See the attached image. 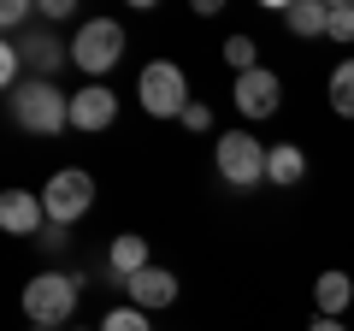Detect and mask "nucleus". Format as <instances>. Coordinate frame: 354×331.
<instances>
[{
    "instance_id": "nucleus-11",
    "label": "nucleus",
    "mask_w": 354,
    "mask_h": 331,
    "mask_svg": "<svg viewBox=\"0 0 354 331\" xmlns=\"http://www.w3.org/2000/svg\"><path fill=\"white\" fill-rule=\"evenodd\" d=\"M153 260H148V237H136V231H118L113 237V249H106V284H118L124 290L136 272H148Z\"/></svg>"
},
{
    "instance_id": "nucleus-22",
    "label": "nucleus",
    "mask_w": 354,
    "mask_h": 331,
    "mask_svg": "<svg viewBox=\"0 0 354 331\" xmlns=\"http://www.w3.org/2000/svg\"><path fill=\"white\" fill-rule=\"evenodd\" d=\"M30 18H36V6H30V0H6V6H0V24H6V30H24Z\"/></svg>"
},
{
    "instance_id": "nucleus-20",
    "label": "nucleus",
    "mask_w": 354,
    "mask_h": 331,
    "mask_svg": "<svg viewBox=\"0 0 354 331\" xmlns=\"http://www.w3.org/2000/svg\"><path fill=\"white\" fill-rule=\"evenodd\" d=\"M101 331H153V325H148V314H142V307H130V302H118L113 314L101 319Z\"/></svg>"
},
{
    "instance_id": "nucleus-14",
    "label": "nucleus",
    "mask_w": 354,
    "mask_h": 331,
    "mask_svg": "<svg viewBox=\"0 0 354 331\" xmlns=\"http://www.w3.org/2000/svg\"><path fill=\"white\" fill-rule=\"evenodd\" d=\"M307 178V154L295 142H278V148L266 154V184H278V190H295Z\"/></svg>"
},
{
    "instance_id": "nucleus-1",
    "label": "nucleus",
    "mask_w": 354,
    "mask_h": 331,
    "mask_svg": "<svg viewBox=\"0 0 354 331\" xmlns=\"http://www.w3.org/2000/svg\"><path fill=\"white\" fill-rule=\"evenodd\" d=\"M6 113H12V125L30 130V136H59V130H71V95H65L59 83H48V77H24V83L6 95Z\"/></svg>"
},
{
    "instance_id": "nucleus-2",
    "label": "nucleus",
    "mask_w": 354,
    "mask_h": 331,
    "mask_svg": "<svg viewBox=\"0 0 354 331\" xmlns=\"http://www.w3.org/2000/svg\"><path fill=\"white\" fill-rule=\"evenodd\" d=\"M77 302H83V272H36L24 284V314L41 331H65Z\"/></svg>"
},
{
    "instance_id": "nucleus-25",
    "label": "nucleus",
    "mask_w": 354,
    "mask_h": 331,
    "mask_svg": "<svg viewBox=\"0 0 354 331\" xmlns=\"http://www.w3.org/2000/svg\"><path fill=\"white\" fill-rule=\"evenodd\" d=\"M307 331H348V325H342V319H313Z\"/></svg>"
},
{
    "instance_id": "nucleus-4",
    "label": "nucleus",
    "mask_w": 354,
    "mask_h": 331,
    "mask_svg": "<svg viewBox=\"0 0 354 331\" xmlns=\"http://www.w3.org/2000/svg\"><path fill=\"white\" fill-rule=\"evenodd\" d=\"M136 101L148 118H183L189 113V77L177 60H148L136 77Z\"/></svg>"
},
{
    "instance_id": "nucleus-13",
    "label": "nucleus",
    "mask_w": 354,
    "mask_h": 331,
    "mask_svg": "<svg viewBox=\"0 0 354 331\" xmlns=\"http://www.w3.org/2000/svg\"><path fill=\"white\" fill-rule=\"evenodd\" d=\"M348 302H354V278L348 272H319L313 278V307H319V319H342L348 314Z\"/></svg>"
},
{
    "instance_id": "nucleus-15",
    "label": "nucleus",
    "mask_w": 354,
    "mask_h": 331,
    "mask_svg": "<svg viewBox=\"0 0 354 331\" xmlns=\"http://www.w3.org/2000/svg\"><path fill=\"white\" fill-rule=\"evenodd\" d=\"M325 18H330V0H290L283 6V30L290 36H325Z\"/></svg>"
},
{
    "instance_id": "nucleus-21",
    "label": "nucleus",
    "mask_w": 354,
    "mask_h": 331,
    "mask_svg": "<svg viewBox=\"0 0 354 331\" xmlns=\"http://www.w3.org/2000/svg\"><path fill=\"white\" fill-rule=\"evenodd\" d=\"M36 242H41V249H48V255H65V249H71V225H53V219H48Z\"/></svg>"
},
{
    "instance_id": "nucleus-3",
    "label": "nucleus",
    "mask_w": 354,
    "mask_h": 331,
    "mask_svg": "<svg viewBox=\"0 0 354 331\" xmlns=\"http://www.w3.org/2000/svg\"><path fill=\"white\" fill-rule=\"evenodd\" d=\"M266 142L254 136V130H225V136H213V166H218V178H225V190L248 195L266 184Z\"/></svg>"
},
{
    "instance_id": "nucleus-18",
    "label": "nucleus",
    "mask_w": 354,
    "mask_h": 331,
    "mask_svg": "<svg viewBox=\"0 0 354 331\" xmlns=\"http://www.w3.org/2000/svg\"><path fill=\"white\" fill-rule=\"evenodd\" d=\"M325 36L337 42V48H348V42H354V0H330V18H325Z\"/></svg>"
},
{
    "instance_id": "nucleus-10",
    "label": "nucleus",
    "mask_w": 354,
    "mask_h": 331,
    "mask_svg": "<svg viewBox=\"0 0 354 331\" xmlns=\"http://www.w3.org/2000/svg\"><path fill=\"white\" fill-rule=\"evenodd\" d=\"M118 118V95L106 83H83L71 95V130H113Z\"/></svg>"
},
{
    "instance_id": "nucleus-8",
    "label": "nucleus",
    "mask_w": 354,
    "mask_h": 331,
    "mask_svg": "<svg viewBox=\"0 0 354 331\" xmlns=\"http://www.w3.org/2000/svg\"><path fill=\"white\" fill-rule=\"evenodd\" d=\"M230 101H236V113L242 118H272L278 113V101H283V83H278V71H248V77H236V95H230Z\"/></svg>"
},
{
    "instance_id": "nucleus-7",
    "label": "nucleus",
    "mask_w": 354,
    "mask_h": 331,
    "mask_svg": "<svg viewBox=\"0 0 354 331\" xmlns=\"http://www.w3.org/2000/svg\"><path fill=\"white\" fill-rule=\"evenodd\" d=\"M12 42H18V53H24V71L30 77H48V83H53V77L71 65V42H65L53 24H36L30 36H12Z\"/></svg>"
},
{
    "instance_id": "nucleus-16",
    "label": "nucleus",
    "mask_w": 354,
    "mask_h": 331,
    "mask_svg": "<svg viewBox=\"0 0 354 331\" xmlns=\"http://www.w3.org/2000/svg\"><path fill=\"white\" fill-rule=\"evenodd\" d=\"M225 65H230L236 77L260 71V42H254V36H230V42H225Z\"/></svg>"
},
{
    "instance_id": "nucleus-17",
    "label": "nucleus",
    "mask_w": 354,
    "mask_h": 331,
    "mask_svg": "<svg viewBox=\"0 0 354 331\" xmlns=\"http://www.w3.org/2000/svg\"><path fill=\"white\" fill-rule=\"evenodd\" d=\"M330 107H337L342 118H354V60H342L337 71H330Z\"/></svg>"
},
{
    "instance_id": "nucleus-26",
    "label": "nucleus",
    "mask_w": 354,
    "mask_h": 331,
    "mask_svg": "<svg viewBox=\"0 0 354 331\" xmlns=\"http://www.w3.org/2000/svg\"><path fill=\"white\" fill-rule=\"evenodd\" d=\"M95 331H101V325H95Z\"/></svg>"
},
{
    "instance_id": "nucleus-19",
    "label": "nucleus",
    "mask_w": 354,
    "mask_h": 331,
    "mask_svg": "<svg viewBox=\"0 0 354 331\" xmlns=\"http://www.w3.org/2000/svg\"><path fill=\"white\" fill-rule=\"evenodd\" d=\"M24 77H30V71H24V53H18V42L6 36V42H0V83H6V95H12Z\"/></svg>"
},
{
    "instance_id": "nucleus-6",
    "label": "nucleus",
    "mask_w": 354,
    "mask_h": 331,
    "mask_svg": "<svg viewBox=\"0 0 354 331\" xmlns=\"http://www.w3.org/2000/svg\"><path fill=\"white\" fill-rule=\"evenodd\" d=\"M41 207H48L53 225H77V219L95 207V178H88L83 166H65V172H53L48 190H41Z\"/></svg>"
},
{
    "instance_id": "nucleus-23",
    "label": "nucleus",
    "mask_w": 354,
    "mask_h": 331,
    "mask_svg": "<svg viewBox=\"0 0 354 331\" xmlns=\"http://www.w3.org/2000/svg\"><path fill=\"white\" fill-rule=\"evenodd\" d=\"M183 130H213V107H201V101H189V113L177 118Z\"/></svg>"
},
{
    "instance_id": "nucleus-9",
    "label": "nucleus",
    "mask_w": 354,
    "mask_h": 331,
    "mask_svg": "<svg viewBox=\"0 0 354 331\" xmlns=\"http://www.w3.org/2000/svg\"><path fill=\"white\" fill-rule=\"evenodd\" d=\"M48 225V207H41L36 190H6L0 195V231L6 237H41Z\"/></svg>"
},
{
    "instance_id": "nucleus-24",
    "label": "nucleus",
    "mask_w": 354,
    "mask_h": 331,
    "mask_svg": "<svg viewBox=\"0 0 354 331\" xmlns=\"http://www.w3.org/2000/svg\"><path fill=\"white\" fill-rule=\"evenodd\" d=\"M41 24H59V18H71V0H36Z\"/></svg>"
},
{
    "instance_id": "nucleus-5",
    "label": "nucleus",
    "mask_w": 354,
    "mask_h": 331,
    "mask_svg": "<svg viewBox=\"0 0 354 331\" xmlns=\"http://www.w3.org/2000/svg\"><path fill=\"white\" fill-rule=\"evenodd\" d=\"M118 60H124V24L118 18H83V30L71 36V65L101 83Z\"/></svg>"
},
{
    "instance_id": "nucleus-12",
    "label": "nucleus",
    "mask_w": 354,
    "mask_h": 331,
    "mask_svg": "<svg viewBox=\"0 0 354 331\" xmlns=\"http://www.w3.org/2000/svg\"><path fill=\"white\" fill-rule=\"evenodd\" d=\"M124 290H130V307H142V314H160V307H171V302H177V272L148 267V272H136Z\"/></svg>"
}]
</instances>
